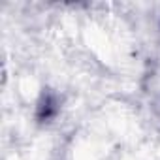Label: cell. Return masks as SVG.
Segmentation results:
<instances>
[{
    "mask_svg": "<svg viewBox=\"0 0 160 160\" xmlns=\"http://www.w3.org/2000/svg\"><path fill=\"white\" fill-rule=\"evenodd\" d=\"M57 111H58V106H57L55 96L45 94V96L42 98L40 106H38V119H40V121H49V119H53V117L57 115Z\"/></svg>",
    "mask_w": 160,
    "mask_h": 160,
    "instance_id": "cell-1",
    "label": "cell"
}]
</instances>
